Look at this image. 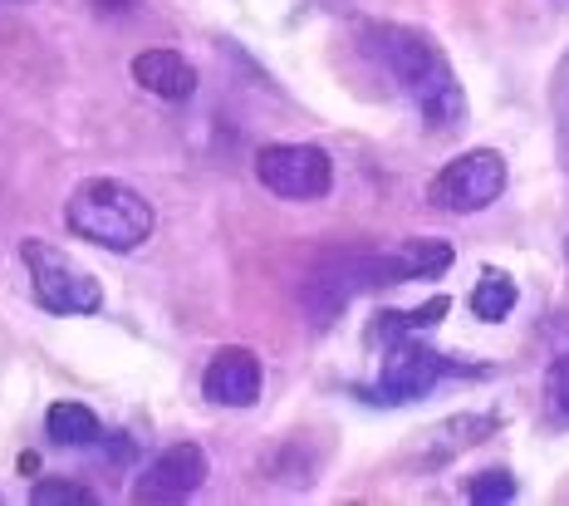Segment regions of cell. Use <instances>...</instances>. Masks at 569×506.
<instances>
[{
  "instance_id": "obj_1",
  "label": "cell",
  "mask_w": 569,
  "mask_h": 506,
  "mask_svg": "<svg viewBox=\"0 0 569 506\" xmlns=\"http://www.w3.org/2000/svg\"><path fill=\"white\" fill-rule=\"evenodd\" d=\"M363 50L383 65V75L422 113L427 128L452 133V128L467 123V93L457 85V69L427 30L398 26V20H373V26H363Z\"/></svg>"
},
{
  "instance_id": "obj_2",
  "label": "cell",
  "mask_w": 569,
  "mask_h": 506,
  "mask_svg": "<svg viewBox=\"0 0 569 506\" xmlns=\"http://www.w3.org/2000/svg\"><path fill=\"white\" fill-rule=\"evenodd\" d=\"M64 227L69 237L103 246V251H138L142 241L152 237L158 217H152V202L142 192H133L118 178H89L69 192L64 202Z\"/></svg>"
},
{
  "instance_id": "obj_3",
  "label": "cell",
  "mask_w": 569,
  "mask_h": 506,
  "mask_svg": "<svg viewBox=\"0 0 569 506\" xmlns=\"http://www.w3.org/2000/svg\"><path fill=\"white\" fill-rule=\"evenodd\" d=\"M20 261L30 266L34 300L50 315H93L103 305V290H99V280H93V270H84L69 251H59V246L30 237V241H20Z\"/></svg>"
},
{
  "instance_id": "obj_4",
  "label": "cell",
  "mask_w": 569,
  "mask_h": 506,
  "mask_svg": "<svg viewBox=\"0 0 569 506\" xmlns=\"http://www.w3.org/2000/svg\"><path fill=\"white\" fill-rule=\"evenodd\" d=\"M501 192H506V158L496 148L457 152V158L427 182V202L437 211H452V217L486 211Z\"/></svg>"
},
{
  "instance_id": "obj_5",
  "label": "cell",
  "mask_w": 569,
  "mask_h": 506,
  "mask_svg": "<svg viewBox=\"0 0 569 506\" xmlns=\"http://www.w3.org/2000/svg\"><path fill=\"white\" fill-rule=\"evenodd\" d=\"M256 182L284 202H319L335 187V162L315 143H266L256 152Z\"/></svg>"
},
{
  "instance_id": "obj_6",
  "label": "cell",
  "mask_w": 569,
  "mask_h": 506,
  "mask_svg": "<svg viewBox=\"0 0 569 506\" xmlns=\"http://www.w3.org/2000/svg\"><path fill=\"white\" fill-rule=\"evenodd\" d=\"M452 369L442 355H432L427 345H418V339H398V345H388V359H383V374H378L373 388H363V398L369 404H412V398L432 394V384L442 379V374Z\"/></svg>"
},
{
  "instance_id": "obj_7",
  "label": "cell",
  "mask_w": 569,
  "mask_h": 506,
  "mask_svg": "<svg viewBox=\"0 0 569 506\" xmlns=\"http://www.w3.org/2000/svg\"><path fill=\"white\" fill-rule=\"evenodd\" d=\"M207 482V453L197 443H172L133 482V502H187Z\"/></svg>"
},
{
  "instance_id": "obj_8",
  "label": "cell",
  "mask_w": 569,
  "mask_h": 506,
  "mask_svg": "<svg viewBox=\"0 0 569 506\" xmlns=\"http://www.w3.org/2000/svg\"><path fill=\"white\" fill-rule=\"evenodd\" d=\"M201 394L217 408H251L260 398V359L246 345H227L201 369Z\"/></svg>"
},
{
  "instance_id": "obj_9",
  "label": "cell",
  "mask_w": 569,
  "mask_h": 506,
  "mask_svg": "<svg viewBox=\"0 0 569 506\" xmlns=\"http://www.w3.org/2000/svg\"><path fill=\"white\" fill-rule=\"evenodd\" d=\"M133 85L142 93H152V99L182 103L197 93V69L177 50H142V54H133Z\"/></svg>"
},
{
  "instance_id": "obj_10",
  "label": "cell",
  "mask_w": 569,
  "mask_h": 506,
  "mask_svg": "<svg viewBox=\"0 0 569 506\" xmlns=\"http://www.w3.org/2000/svg\"><path fill=\"white\" fill-rule=\"evenodd\" d=\"M452 266V246L447 241H432V237H418V241H402L398 251L383 256V270H388V286H402V280H432Z\"/></svg>"
},
{
  "instance_id": "obj_11",
  "label": "cell",
  "mask_w": 569,
  "mask_h": 506,
  "mask_svg": "<svg viewBox=\"0 0 569 506\" xmlns=\"http://www.w3.org/2000/svg\"><path fill=\"white\" fill-rule=\"evenodd\" d=\"M44 433H50V443H59V447H89L93 438H103L99 414L84 408V404H74V398L50 404V414H44Z\"/></svg>"
},
{
  "instance_id": "obj_12",
  "label": "cell",
  "mask_w": 569,
  "mask_h": 506,
  "mask_svg": "<svg viewBox=\"0 0 569 506\" xmlns=\"http://www.w3.org/2000/svg\"><path fill=\"white\" fill-rule=\"evenodd\" d=\"M516 280L506 276V270H481V280H477V290H471V315L486 325H501L506 315L516 310Z\"/></svg>"
},
{
  "instance_id": "obj_13",
  "label": "cell",
  "mask_w": 569,
  "mask_h": 506,
  "mask_svg": "<svg viewBox=\"0 0 569 506\" xmlns=\"http://www.w3.org/2000/svg\"><path fill=\"white\" fill-rule=\"evenodd\" d=\"M30 502L34 506H89L93 492L79 487V482H69V477H40L30 487Z\"/></svg>"
},
{
  "instance_id": "obj_14",
  "label": "cell",
  "mask_w": 569,
  "mask_h": 506,
  "mask_svg": "<svg viewBox=\"0 0 569 506\" xmlns=\"http://www.w3.org/2000/svg\"><path fill=\"white\" fill-rule=\"evenodd\" d=\"M545 408H550V418L560 428H569V349L555 355V364L545 369Z\"/></svg>"
},
{
  "instance_id": "obj_15",
  "label": "cell",
  "mask_w": 569,
  "mask_h": 506,
  "mask_svg": "<svg viewBox=\"0 0 569 506\" xmlns=\"http://www.w3.org/2000/svg\"><path fill=\"white\" fill-rule=\"evenodd\" d=\"M467 497L481 502V506H496V502H511L516 497V477L501 473V467H491V473H477L467 482Z\"/></svg>"
},
{
  "instance_id": "obj_16",
  "label": "cell",
  "mask_w": 569,
  "mask_h": 506,
  "mask_svg": "<svg viewBox=\"0 0 569 506\" xmlns=\"http://www.w3.org/2000/svg\"><path fill=\"white\" fill-rule=\"evenodd\" d=\"M447 310H452V300H447V296H432L427 305H418V310H402V329H408V335H422V329L442 325Z\"/></svg>"
},
{
  "instance_id": "obj_17",
  "label": "cell",
  "mask_w": 569,
  "mask_h": 506,
  "mask_svg": "<svg viewBox=\"0 0 569 506\" xmlns=\"http://www.w3.org/2000/svg\"><path fill=\"white\" fill-rule=\"evenodd\" d=\"M550 99H555V123H560V143L569 152V54L555 69V85H550Z\"/></svg>"
},
{
  "instance_id": "obj_18",
  "label": "cell",
  "mask_w": 569,
  "mask_h": 506,
  "mask_svg": "<svg viewBox=\"0 0 569 506\" xmlns=\"http://www.w3.org/2000/svg\"><path fill=\"white\" fill-rule=\"evenodd\" d=\"M99 6V16H123V10H133L138 0H93Z\"/></svg>"
}]
</instances>
